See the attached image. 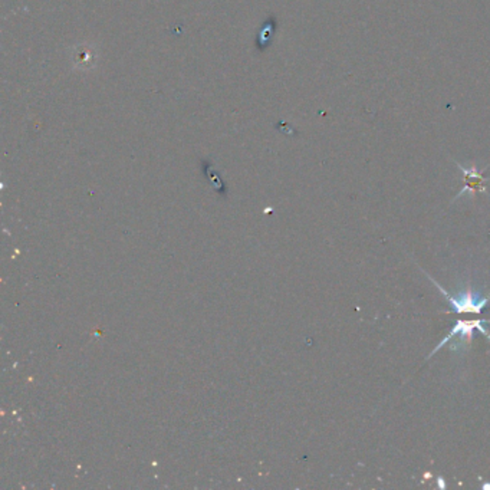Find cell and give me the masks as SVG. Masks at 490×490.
<instances>
[{"label":"cell","mask_w":490,"mask_h":490,"mask_svg":"<svg viewBox=\"0 0 490 490\" xmlns=\"http://www.w3.org/2000/svg\"><path fill=\"white\" fill-rule=\"evenodd\" d=\"M73 62L78 68L84 69V68H91L93 65V61H96V53H93V49H87L84 46L77 48L73 53Z\"/></svg>","instance_id":"cell-3"},{"label":"cell","mask_w":490,"mask_h":490,"mask_svg":"<svg viewBox=\"0 0 490 490\" xmlns=\"http://www.w3.org/2000/svg\"><path fill=\"white\" fill-rule=\"evenodd\" d=\"M431 279V278H430ZM433 282H435V285L440 289L442 295H444V298L448 300V302L451 304V307H453V309L456 312H473V314H480L482 309L484 308V305L487 304V300L490 299L489 298H483V299H476V296L472 293V291L467 289V292L462 293L459 298H455V296H451L448 295L442 287L440 284H437V282L435 279H431Z\"/></svg>","instance_id":"cell-1"},{"label":"cell","mask_w":490,"mask_h":490,"mask_svg":"<svg viewBox=\"0 0 490 490\" xmlns=\"http://www.w3.org/2000/svg\"><path fill=\"white\" fill-rule=\"evenodd\" d=\"M457 165H459V168L462 170V173H463V176H464V180L467 181V185H466V188H464V190H463L462 193H464L466 190H469V188H475V190H484L483 185H482L483 181H484V179H483V176H482V172H478L476 167L467 170V168H464V167L460 165V164H457Z\"/></svg>","instance_id":"cell-2"}]
</instances>
